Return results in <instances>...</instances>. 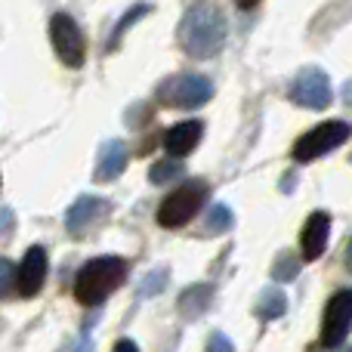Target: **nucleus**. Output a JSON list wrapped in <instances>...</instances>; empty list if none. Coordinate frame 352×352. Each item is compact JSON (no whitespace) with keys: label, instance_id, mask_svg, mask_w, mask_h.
Instances as JSON below:
<instances>
[{"label":"nucleus","instance_id":"f257e3e1","mask_svg":"<svg viewBox=\"0 0 352 352\" xmlns=\"http://www.w3.org/2000/svg\"><path fill=\"white\" fill-rule=\"evenodd\" d=\"M226 34H229V22H226L223 10L217 3H195L186 10L179 22V47L186 50L192 59H213L223 50Z\"/></svg>","mask_w":352,"mask_h":352},{"label":"nucleus","instance_id":"f03ea898","mask_svg":"<svg viewBox=\"0 0 352 352\" xmlns=\"http://www.w3.org/2000/svg\"><path fill=\"white\" fill-rule=\"evenodd\" d=\"M124 281H127V263L121 256H96L80 266L78 281H74V297L80 306H99Z\"/></svg>","mask_w":352,"mask_h":352},{"label":"nucleus","instance_id":"7ed1b4c3","mask_svg":"<svg viewBox=\"0 0 352 352\" xmlns=\"http://www.w3.org/2000/svg\"><path fill=\"white\" fill-rule=\"evenodd\" d=\"M349 136H352V124H346V121H322V124H316L309 133H303L297 142H294L291 155H294L297 164H309V161L328 155L331 148L343 146Z\"/></svg>","mask_w":352,"mask_h":352},{"label":"nucleus","instance_id":"20e7f679","mask_svg":"<svg viewBox=\"0 0 352 352\" xmlns=\"http://www.w3.org/2000/svg\"><path fill=\"white\" fill-rule=\"evenodd\" d=\"M204 198H207V182H201V179L182 182L176 192H170L164 201H161L158 226H164V229H179V226H186L188 219L201 210Z\"/></svg>","mask_w":352,"mask_h":352},{"label":"nucleus","instance_id":"39448f33","mask_svg":"<svg viewBox=\"0 0 352 352\" xmlns=\"http://www.w3.org/2000/svg\"><path fill=\"white\" fill-rule=\"evenodd\" d=\"M161 102L170 109H201L213 96V84L204 74H173L161 84Z\"/></svg>","mask_w":352,"mask_h":352},{"label":"nucleus","instance_id":"423d86ee","mask_svg":"<svg viewBox=\"0 0 352 352\" xmlns=\"http://www.w3.org/2000/svg\"><path fill=\"white\" fill-rule=\"evenodd\" d=\"M287 99L300 109H328L334 93H331V80L322 68H303L294 74V80L287 84Z\"/></svg>","mask_w":352,"mask_h":352},{"label":"nucleus","instance_id":"0eeeda50","mask_svg":"<svg viewBox=\"0 0 352 352\" xmlns=\"http://www.w3.org/2000/svg\"><path fill=\"white\" fill-rule=\"evenodd\" d=\"M50 41H53V50L68 68H80L87 59V41L80 34L78 22L65 12H56L50 19Z\"/></svg>","mask_w":352,"mask_h":352},{"label":"nucleus","instance_id":"6e6552de","mask_svg":"<svg viewBox=\"0 0 352 352\" xmlns=\"http://www.w3.org/2000/svg\"><path fill=\"white\" fill-rule=\"evenodd\" d=\"M349 331H352V287L337 291L334 297H331L328 309H324V318H322V346L324 349L343 346Z\"/></svg>","mask_w":352,"mask_h":352},{"label":"nucleus","instance_id":"1a4fd4ad","mask_svg":"<svg viewBox=\"0 0 352 352\" xmlns=\"http://www.w3.org/2000/svg\"><path fill=\"white\" fill-rule=\"evenodd\" d=\"M111 210V204L105 198H96V195H80L65 213V229L68 235L80 238L93 229L96 223H102V217Z\"/></svg>","mask_w":352,"mask_h":352},{"label":"nucleus","instance_id":"9d476101","mask_svg":"<svg viewBox=\"0 0 352 352\" xmlns=\"http://www.w3.org/2000/svg\"><path fill=\"white\" fill-rule=\"evenodd\" d=\"M43 281H47V250H43L41 244H34V248L22 256V263H19V269H16L19 297H34L43 287Z\"/></svg>","mask_w":352,"mask_h":352},{"label":"nucleus","instance_id":"9b49d317","mask_svg":"<svg viewBox=\"0 0 352 352\" xmlns=\"http://www.w3.org/2000/svg\"><path fill=\"white\" fill-rule=\"evenodd\" d=\"M328 238H331V217L324 210L309 213V219H306V226H303V235H300L303 260L306 263L322 260L324 248H328Z\"/></svg>","mask_w":352,"mask_h":352},{"label":"nucleus","instance_id":"f8f14e48","mask_svg":"<svg viewBox=\"0 0 352 352\" xmlns=\"http://www.w3.org/2000/svg\"><path fill=\"white\" fill-rule=\"evenodd\" d=\"M201 136H204V121H198V118H192V121H179L164 133V148L173 161H179V158H186V155H192L195 148H198Z\"/></svg>","mask_w":352,"mask_h":352},{"label":"nucleus","instance_id":"ddd939ff","mask_svg":"<svg viewBox=\"0 0 352 352\" xmlns=\"http://www.w3.org/2000/svg\"><path fill=\"white\" fill-rule=\"evenodd\" d=\"M130 161V152H127V142L124 140H109L102 148H99V158H96V182H111L124 173Z\"/></svg>","mask_w":352,"mask_h":352},{"label":"nucleus","instance_id":"4468645a","mask_svg":"<svg viewBox=\"0 0 352 352\" xmlns=\"http://www.w3.org/2000/svg\"><path fill=\"white\" fill-rule=\"evenodd\" d=\"M213 303V287L210 285H192L182 291L179 297V312L188 318H198L207 312V306Z\"/></svg>","mask_w":352,"mask_h":352},{"label":"nucleus","instance_id":"2eb2a0df","mask_svg":"<svg viewBox=\"0 0 352 352\" xmlns=\"http://www.w3.org/2000/svg\"><path fill=\"white\" fill-rule=\"evenodd\" d=\"M287 309V297L281 291H275V287H269V291L260 294V303H256V316L263 318V322H272V318L285 316Z\"/></svg>","mask_w":352,"mask_h":352},{"label":"nucleus","instance_id":"dca6fc26","mask_svg":"<svg viewBox=\"0 0 352 352\" xmlns=\"http://www.w3.org/2000/svg\"><path fill=\"white\" fill-rule=\"evenodd\" d=\"M232 223H235V213H232L226 204H213L210 213H207V229L204 232H210V235H223V232L232 229Z\"/></svg>","mask_w":352,"mask_h":352},{"label":"nucleus","instance_id":"f3484780","mask_svg":"<svg viewBox=\"0 0 352 352\" xmlns=\"http://www.w3.org/2000/svg\"><path fill=\"white\" fill-rule=\"evenodd\" d=\"M297 272H300V260L294 254H278V260H275V266H272V275H275V281H294L297 278Z\"/></svg>","mask_w":352,"mask_h":352},{"label":"nucleus","instance_id":"a211bd4d","mask_svg":"<svg viewBox=\"0 0 352 352\" xmlns=\"http://www.w3.org/2000/svg\"><path fill=\"white\" fill-rule=\"evenodd\" d=\"M182 173V164L179 161H158V164L148 170V179L155 182V186H164V182H170V179H176V176Z\"/></svg>","mask_w":352,"mask_h":352},{"label":"nucleus","instance_id":"6ab92c4d","mask_svg":"<svg viewBox=\"0 0 352 352\" xmlns=\"http://www.w3.org/2000/svg\"><path fill=\"white\" fill-rule=\"evenodd\" d=\"M167 287V269H155V272L146 275V281L140 285V297H158L161 291Z\"/></svg>","mask_w":352,"mask_h":352},{"label":"nucleus","instance_id":"aec40b11","mask_svg":"<svg viewBox=\"0 0 352 352\" xmlns=\"http://www.w3.org/2000/svg\"><path fill=\"white\" fill-rule=\"evenodd\" d=\"M146 12H148V6H133V10H127V16L121 19V25H118V31H115V34H111V43H109V47L115 50V43L121 41V34L130 28V22H136V19H142V16H146Z\"/></svg>","mask_w":352,"mask_h":352},{"label":"nucleus","instance_id":"412c9836","mask_svg":"<svg viewBox=\"0 0 352 352\" xmlns=\"http://www.w3.org/2000/svg\"><path fill=\"white\" fill-rule=\"evenodd\" d=\"M12 285H16V266L6 256H0V297H6L12 291Z\"/></svg>","mask_w":352,"mask_h":352},{"label":"nucleus","instance_id":"4be33fe9","mask_svg":"<svg viewBox=\"0 0 352 352\" xmlns=\"http://www.w3.org/2000/svg\"><path fill=\"white\" fill-rule=\"evenodd\" d=\"M207 352H235V346H232V340L226 334H210V340H207Z\"/></svg>","mask_w":352,"mask_h":352},{"label":"nucleus","instance_id":"5701e85b","mask_svg":"<svg viewBox=\"0 0 352 352\" xmlns=\"http://www.w3.org/2000/svg\"><path fill=\"white\" fill-rule=\"evenodd\" d=\"M62 352H93L90 334H80V337H74V340H68L65 346H62Z\"/></svg>","mask_w":352,"mask_h":352},{"label":"nucleus","instance_id":"b1692460","mask_svg":"<svg viewBox=\"0 0 352 352\" xmlns=\"http://www.w3.org/2000/svg\"><path fill=\"white\" fill-rule=\"evenodd\" d=\"M115 352H140V346H136L130 337H124V340H118L115 343Z\"/></svg>","mask_w":352,"mask_h":352},{"label":"nucleus","instance_id":"393cba45","mask_svg":"<svg viewBox=\"0 0 352 352\" xmlns=\"http://www.w3.org/2000/svg\"><path fill=\"white\" fill-rule=\"evenodd\" d=\"M10 219H12L10 210H0V235H3V232H10Z\"/></svg>","mask_w":352,"mask_h":352},{"label":"nucleus","instance_id":"a878e982","mask_svg":"<svg viewBox=\"0 0 352 352\" xmlns=\"http://www.w3.org/2000/svg\"><path fill=\"white\" fill-rule=\"evenodd\" d=\"M340 96H343V102H346V105H352V80H346V84H343V93H340Z\"/></svg>","mask_w":352,"mask_h":352},{"label":"nucleus","instance_id":"bb28decb","mask_svg":"<svg viewBox=\"0 0 352 352\" xmlns=\"http://www.w3.org/2000/svg\"><path fill=\"white\" fill-rule=\"evenodd\" d=\"M346 269L352 272V238H349V244H346Z\"/></svg>","mask_w":352,"mask_h":352},{"label":"nucleus","instance_id":"cd10ccee","mask_svg":"<svg viewBox=\"0 0 352 352\" xmlns=\"http://www.w3.org/2000/svg\"><path fill=\"white\" fill-rule=\"evenodd\" d=\"M337 352H352V346H343V349H337Z\"/></svg>","mask_w":352,"mask_h":352}]
</instances>
